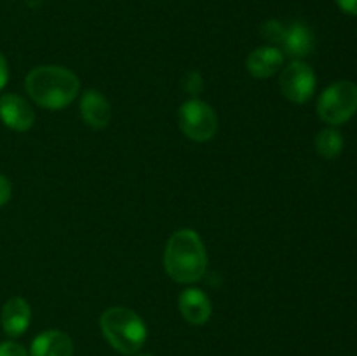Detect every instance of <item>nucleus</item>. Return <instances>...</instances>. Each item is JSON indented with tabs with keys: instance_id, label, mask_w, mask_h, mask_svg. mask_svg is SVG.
Wrapping results in <instances>:
<instances>
[{
	"instance_id": "1",
	"label": "nucleus",
	"mask_w": 357,
	"mask_h": 356,
	"mask_svg": "<svg viewBox=\"0 0 357 356\" xmlns=\"http://www.w3.org/2000/svg\"><path fill=\"white\" fill-rule=\"evenodd\" d=\"M164 269L173 281L181 285L202 279L208 269V253L194 229H180L171 234L164 250Z\"/></svg>"
},
{
	"instance_id": "2",
	"label": "nucleus",
	"mask_w": 357,
	"mask_h": 356,
	"mask_svg": "<svg viewBox=\"0 0 357 356\" xmlns=\"http://www.w3.org/2000/svg\"><path fill=\"white\" fill-rule=\"evenodd\" d=\"M24 87L38 107L45 110H61L79 96L80 80L65 66L44 65L28 73Z\"/></svg>"
},
{
	"instance_id": "3",
	"label": "nucleus",
	"mask_w": 357,
	"mask_h": 356,
	"mask_svg": "<svg viewBox=\"0 0 357 356\" xmlns=\"http://www.w3.org/2000/svg\"><path fill=\"white\" fill-rule=\"evenodd\" d=\"M100 328L108 344L122 355H136L149 337L145 321L135 311L121 306L103 311Z\"/></svg>"
},
{
	"instance_id": "4",
	"label": "nucleus",
	"mask_w": 357,
	"mask_h": 356,
	"mask_svg": "<svg viewBox=\"0 0 357 356\" xmlns=\"http://www.w3.org/2000/svg\"><path fill=\"white\" fill-rule=\"evenodd\" d=\"M357 112V84L338 80L321 93L317 100V115L328 126H342Z\"/></svg>"
},
{
	"instance_id": "5",
	"label": "nucleus",
	"mask_w": 357,
	"mask_h": 356,
	"mask_svg": "<svg viewBox=\"0 0 357 356\" xmlns=\"http://www.w3.org/2000/svg\"><path fill=\"white\" fill-rule=\"evenodd\" d=\"M178 124L192 142H209L218 131V115L209 103L190 98L178 110Z\"/></svg>"
},
{
	"instance_id": "6",
	"label": "nucleus",
	"mask_w": 357,
	"mask_h": 356,
	"mask_svg": "<svg viewBox=\"0 0 357 356\" xmlns=\"http://www.w3.org/2000/svg\"><path fill=\"white\" fill-rule=\"evenodd\" d=\"M281 91L286 100L293 103H307L316 93V73L303 59H293L281 73Z\"/></svg>"
},
{
	"instance_id": "7",
	"label": "nucleus",
	"mask_w": 357,
	"mask_h": 356,
	"mask_svg": "<svg viewBox=\"0 0 357 356\" xmlns=\"http://www.w3.org/2000/svg\"><path fill=\"white\" fill-rule=\"evenodd\" d=\"M0 121L13 131L23 133L33 126L35 114L24 98L9 93L0 96Z\"/></svg>"
},
{
	"instance_id": "8",
	"label": "nucleus",
	"mask_w": 357,
	"mask_h": 356,
	"mask_svg": "<svg viewBox=\"0 0 357 356\" xmlns=\"http://www.w3.org/2000/svg\"><path fill=\"white\" fill-rule=\"evenodd\" d=\"M178 309L190 325H204L211 318V300L201 288H185L178 297Z\"/></svg>"
},
{
	"instance_id": "9",
	"label": "nucleus",
	"mask_w": 357,
	"mask_h": 356,
	"mask_svg": "<svg viewBox=\"0 0 357 356\" xmlns=\"http://www.w3.org/2000/svg\"><path fill=\"white\" fill-rule=\"evenodd\" d=\"M284 63V52L278 45H261L246 58V70L255 79H268L275 75Z\"/></svg>"
},
{
	"instance_id": "10",
	"label": "nucleus",
	"mask_w": 357,
	"mask_h": 356,
	"mask_svg": "<svg viewBox=\"0 0 357 356\" xmlns=\"http://www.w3.org/2000/svg\"><path fill=\"white\" fill-rule=\"evenodd\" d=\"M80 115L93 129H103L110 124V101L101 91L87 89L80 98Z\"/></svg>"
},
{
	"instance_id": "11",
	"label": "nucleus",
	"mask_w": 357,
	"mask_h": 356,
	"mask_svg": "<svg viewBox=\"0 0 357 356\" xmlns=\"http://www.w3.org/2000/svg\"><path fill=\"white\" fill-rule=\"evenodd\" d=\"M31 321V309L23 297H13L2 307L0 323L10 339H16L28 330Z\"/></svg>"
},
{
	"instance_id": "12",
	"label": "nucleus",
	"mask_w": 357,
	"mask_h": 356,
	"mask_svg": "<svg viewBox=\"0 0 357 356\" xmlns=\"http://www.w3.org/2000/svg\"><path fill=\"white\" fill-rule=\"evenodd\" d=\"M281 51L293 59H303L316 47L312 30L305 23H293L284 28L281 40Z\"/></svg>"
},
{
	"instance_id": "13",
	"label": "nucleus",
	"mask_w": 357,
	"mask_h": 356,
	"mask_svg": "<svg viewBox=\"0 0 357 356\" xmlns=\"http://www.w3.org/2000/svg\"><path fill=\"white\" fill-rule=\"evenodd\" d=\"M30 356H73V342L61 330H45L33 339Z\"/></svg>"
},
{
	"instance_id": "14",
	"label": "nucleus",
	"mask_w": 357,
	"mask_h": 356,
	"mask_svg": "<svg viewBox=\"0 0 357 356\" xmlns=\"http://www.w3.org/2000/svg\"><path fill=\"white\" fill-rule=\"evenodd\" d=\"M316 150L321 157L324 159H335L342 154L344 150V136L338 129H335L333 126L330 128H324L317 133L316 136Z\"/></svg>"
},
{
	"instance_id": "15",
	"label": "nucleus",
	"mask_w": 357,
	"mask_h": 356,
	"mask_svg": "<svg viewBox=\"0 0 357 356\" xmlns=\"http://www.w3.org/2000/svg\"><path fill=\"white\" fill-rule=\"evenodd\" d=\"M181 84H183V89L187 91L188 94H192V96L202 93V89H204V80H202V75L199 72H195V70L185 73Z\"/></svg>"
},
{
	"instance_id": "16",
	"label": "nucleus",
	"mask_w": 357,
	"mask_h": 356,
	"mask_svg": "<svg viewBox=\"0 0 357 356\" xmlns=\"http://www.w3.org/2000/svg\"><path fill=\"white\" fill-rule=\"evenodd\" d=\"M284 28L286 27H282L279 21H268V23H265L264 28H261V34H264V37L267 38L268 42L281 45L282 35H284Z\"/></svg>"
},
{
	"instance_id": "17",
	"label": "nucleus",
	"mask_w": 357,
	"mask_h": 356,
	"mask_svg": "<svg viewBox=\"0 0 357 356\" xmlns=\"http://www.w3.org/2000/svg\"><path fill=\"white\" fill-rule=\"evenodd\" d=\"M0 356H30L26 353V349L21 344L13 341H7L0 344Z\"/></svg>"
},
{
	"instance_id": "18",
	"label": "nucleus",
	"mask_w": 357,
	"mask_h": 356,
	"mask_svg": "<svg viewBox=\"0 0 357 356\" xmlns=\"http://www.w3.org/2000/svg\"><path fill=\"white\" fill-rule=\"evenodd\" d=\"M10 195H13V187H10V181L7 180L3 175H0V208L9 202Z\"/></svg>"
},
{
	"instance_id": "19",
	"label": "nucleus",
	"mask_w": 357,
	"mask_h": 356,
	"mask_svg": "<svg viewBox=\"0 0 357 356\" xmlns=\"http://www.w3.org/2000/svg\"><path fill=\"white\" fill-rule=\"evenodd\" d=\"M337 6L349 16H357V0H335Z\"/></svg>"
},
{
	"instance_id": "20",
	"label": "nucleus",
	"mask_w": 357,
	"mask_h": 356,
	"mask_svg": "<svg viewBox=\"0 0 357 356\" xmlns=\"http://www.w3.org/2000/svg\"><path fill=\"white\" fill-rule=\"evenodd\" d=\"M7 80H9V66H7L3 54L0 52V91L7 86Z\"/></svg>"
},
{
	"instance_id": "21",
	"label": "nucleus",
	"mask_w": 357,
	"mask_h": 356,
	"mask_svg": "<svg viewBox=\"0 0 357 356\" xmlns=\"http://www.w3.org/2000/svg\"><path fill=\"white\" fill-rule=\"evenodd\" d=\"M136 356H153V355H136Z\"/></svg>"
}]
</instances>
